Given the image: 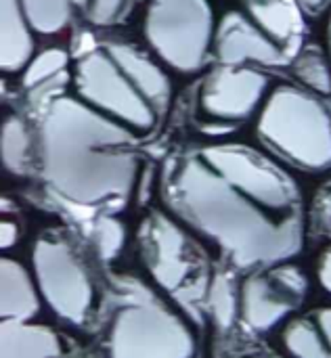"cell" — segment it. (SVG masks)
Masks as SVG:
<instances>
[{
  "label": "cell",
  "instance_id": "1",
  "mask_svg": "<svg viewBox=\"0 0 331 358\" xmlns=\"http://www.w3.org/2000/svg\"><path fill=\"white\" fill-rule=\"evenodd\" d=\"M160 195L166 210L237 273L294 260L304 248L298 182L250 145L208 143L170 155Z\"/></svg>",
  "mask_w": 331,
  "mask_h": 358
},
{
  "label": "cell",
  "instance_id": "2",
  "mask_svg": "<svg viewBox=\"0 0 331 358\" xmlns=\"http://www.w3.org/2000/svg\"><path fill=\"white\" fill-rule=\"evenodd\" d=\"M38 136V172L46 189L80 208L126 203L143 170L139 136L124 124L61 94L44 107Z\"/></svg>",
  "mask_w": 331,
  "mask_h": 358
},
{
  "label": "cell",
  "instance_id": "3",
  "mask_svg": "<svg viewBox=\"0 0 331 358\" xmlns=\"http://www.w3.org/2000/svg\"><path fill=\"white\" fill-rule=\"evenodd\" d=\"M71 84L78 99L130 128L139 138L168 115L172 82L164 67L134 44L107 40L78 55Z\"/></svg>",
  "mask_w": 331,
  "mask_h": 358
},
{
  "label": "cell",
  "instance_id": "4",
  "mask_svg": "<svg viewBox=\"0 0 331 358\" xmlns=\"http://www.w3.org/2000/svg\"><path fill=\"white\" fill-rule=\"evenodd\" d=\"M260 143L286 164L321 174L331 170V113L311 90L281 84L258 111Z\"/></svg>",
  "mask_w": 331,
  "mask_h": 358
},
{
  "label": "cell",
  "instance_id": "5",
  "mask_svg": "<svg viewBox=\"0 0 331 358\" xmlns=\"http://www.w3.org/2000/svg\"><path fill=\"white\" fill-rule=\"evenodd\" d=\"M122 296L107 323V357L197 358L195 331L181 313L136 281H124Z\"/></svg>",
  "mask_w": 331,
  "mask_h": 358
},
{
  "label": "cell",
  "instance_id": "6",
  "mask_svg": "<svg viewBox=\"0 0 331 358\" xmlns=\"http://www.w3.org/2000/svg\"><path fill=\"white\" fill-rule=\"evenodd\" d=\"M141 258L155 283L183 308L204 310L212 279L210 260L199 239L170 212L153 210L139 229Z\"/></svg>",
  "mask_w": 331,
  "mask_h": 358
},
{
  "label": "cell",
  "instance_id": "7",
  "mask_svg": "<svg viewBox=\"0 0 331 358\" xmlns=\"http://www.w3.org/2000/svg\"><path fill=\"white\" fill-rule=\"evenodd\" d=\"M216 23L210 0H149L143 36L166 67L178 73H197L214 55Z\"/></svg>",
  "mask_w": 331,
  "mask_h": 358
},
{
  "label": "cell",
  "instance_id": "8",
  "mask_svg": "<svg viewBox=\"0 0 331 358\" xmlns=\"http://www.w3.org/2000/svg\"><path fill=\"white\" fill-rule=\"evenodd\" d=\"M31 275L42 302L67 325L84 327L94 313V283L76 252L61 233H44L31 245Z\"/></svg>",
  "mask_w": 331,
  "mask_h": 358
},
{
  "label": "cell",
  "instance_id": "9",
  "mask_svg": "<svg viewBox=\"0 0 331 358\" xmlns=\"http://www.w3.org/2000/svg\"><path fill=\"white\" fill-rule=\"evenodd\" d=\"M309 294L304 271L292 260L246 273L239 285V323L254 334L286 325Z\"/></svg>",
  "mask_w": 331,
  "mask_h": 358
},
{
  "label": "cell",
  "instance_id": "10",
  "mask_svg": "<svg viewBox=\"0 0 331 358\" xmlns=\"http://www.w3.org/2000/svg\"><path fill=\"white\" fill-rule=\"evenodd\" d=\"M271 92V80L252 65L214 67L202 82L197 107L204 120L220 126H233L254 117Z\"/></svg>",
  "mask_w": 331,
  "mask_h": 358
},
{
  "label": "cell",
  "instance_id": "11",
  "mask_svg": "<svg viewBox=\"0 0 331 358\" xmlns=\"http://www.w3.org/2000/svg\"><path fill=\"white\" fill-rule=\"evenodd\" d=\"M212 52L223 65L275 67L288 61L286 48L241 10H227L218 19Z\"/></svg>",
  "mask_w": 331,
  "mask_h": 358
},
{
  "label": "cell",
  "instance_id": "12",
  "mask_svg": "<svg viewBox=\"0 0 331 358\" xmlns=\"http://www.w3.org/2000/svg\"><path fill=\"white\" fill-rule=\"evenodd\" d=\"M42 298L31 275L15 258L0 260V315L2 321H34L40 315Z\"/></svg>",
  "mask_w": 331,
  "mask_h": 358
},
{
  "label": "cell",
  "instance_id": "13",
  "mask_svg": "<svg viewBox=\"0 0 331 358\" xmlns=\"http://www.w3.org/2000/svg\"><path fill=\"white\" fill-rule=\"evenodd\" d=\"M34 34L21 0H0V67L4 73H21L31 61Z\"/></svg>",
  "mask_w": 331,
  "mask_h": 358
},
{
  "label": "cell",
  "instance_id": "14",
  "mask_svg": "<svg viewBox=\"0 0 331 358\" xmlns=\"http://www.w3.org/2000/svg\"><path fill=\"white\" fill-rule=\"evenodd\" d=\"M0 358H63V340L34 321H2Z\"/></svg>",
  "mask_w": 331,
  "mask_h": 358
},
{
  "label": "cell",
  "instance_id": "15",
  "mask_svg": "<svg viewBox=\"0 0 331 358\" xmlns=\"http://www.w3.org/2000/svg\"><path fill=\"white\" fill-rule=\"evenodd\" d=\"M0 159L4 172L29 176L38 168V136L21 115H6L0 126Z\"/></svg>",
  "mask_w": 331,
  "mask_h": 358
},
{
  "label": "cell",
  "instance_id": "16",
  "mask_svg": "<svg viewBox=\"0 0 331 358\" xmlns=\"http://www.w3.org/2000/svg\"><path fill=\"white\" fill-rule=\"evenodd\" d=\"M233 268L223 266L212 273L208 292H206V302H204V313L210 317L212 325L220 334H229L237 323H239V285L235 279Z\"/></svg>",
  "mask_w": 331,
  "mask_h": 358
},
{
  "label": "cell",
  "instance_id": "17",
  "mask_svg": "<svg viewBox=\"0 0 331 358\" xmlns=\"http://www.w3.org/2000/svg\"><path fill=\"white\" fill-rule=\"evenodd\" d=\"M248 15L283 48L298 36L300 19L290 0H244Z\"/></svg>",
  "mask_w": 331,
  "mask_h": 358
},
{
  "label": "cell",
  "instance_id": "18",
  "mask_svg": "<svg viewBox=\"0 0 331 358\" xmlns=\"http://www.w3.org/2000/svg\"><path fill=\"white\" fill-rule=\"evenodd\" d=\"M281 344L290 358H331L330 344L313 317H292L281 329Z\"/></svg>",
  "mask_w": 331,
  "mask_h": 358
},
{
  "label": "cell",
  "instance_id": "19",
  "mask_svg": "<svg viewBox=\"0 0 331 358\" xmlns=\"http://www.w3.org/2000/svg\"><path fill=\"white\" fill-rule=\"evenodd\" d=\"M80 0H21L27 21L36 34H61L73 19Z\"/></svg>",
  "mask_w": 331,
  "mask_h": 358
},
{
  "label": "cell",
  "instance_id": "20",
  "mask_svg": "<svg viewBox=\"0 0 331 358\" xmlns=\"http://www.w3.org/2000/svg\"><path fill=\"white\" fill-rule=\"evenodd\" d=\"M292 69H294V76L307 86V90L321 94V96H330L331 61L319 46H315V44L304 46L296 55Z\"/></svg>",
  "mask_w": 331,
  "mask_h": 358
},
{
  "label": "cell",
  "instance_id": "21",
  "mask_svg": "<svg viewBox=\"0 0 331 358\" xmlns=\"http://www.w3.org/2000/svg\"><path fill=\"white\" fill-rule=\"evenodd\" d=\"M69 61H71L69 52L59 46H50V48H44L42 52H36L31 57V61L25 65V69L21 71V86L25 90H31V88L65 73Z\"/></svg>",
  "mask_w": 331,
  "mask_h": 358
},
{
  "label": "cell",
  "instance_id": "22",
  "mask_svg": "<svg viewBox=\"0 0 331 358\" xmlns=\"http://www.w3.org/2000/svg\"><path fill=\"white\" fill-rule=\"evenodd\" d=\"M90 239H92L97 256L105 262H113L115 258H120V254L126 248L128 229L120 218H115L111 214H101L92 222Z\"/></svg>",
  "mask_w": 331,
  "mask_h": 358
},
{
  "label": "cell",
  "instance_id": "23",
  "mask_svg": "<svg viewBox=\"0 0 331 358\" xmlns=\"http://www.w3.org/2000/svg\"><path fill=\"white\" fill-rule=\"evenodd\" d=\"M126 2L128 0H90L88 2V10H86V17L97 27L113 25L120 19V15L124 13Z\"/></svg>",
  "mask_w": 331,
  "mask_h": 358
},
{
  "label": "cell",
  "instance_id": "24",
  "mask_svg": "<svg viewBox=\"0 0 331 358\" xmlns=\"http://www.w3.org/2000/svg\"><path fill=\"white\" fill-rule=\"evenodd\" d=\"M21 239V227L13 218H2L0 222V248L2 250H13Z\"/></svg>",
  "mask_w": 331,
  "mask_h": 358
},
{
  "label": "cell",
  "instance_id": "25",
  "mask_svg": "<svg viewBox=\"0 0 331 358\" xmlns=\"http://www.w3.org/2000/svg\"><path fill=\"white\" fill-rule=\"evenodd\" d=\"M317 279H319V285L331 296V245L325 248L323 254L319 256V262H317Z\"/></svg>",
  "mask_w": 331,
  "mask_h": 358
},
{
  "label": "cell",
  "instance_id": "26",
  "mask_svg": "<svg viewBox=\"0 0 331 358\" xmlns=\"http://www.w3.org/2000/svg\"><path fill=\"white\" fill-rule=\"evenodd\" d=\"M313 319H315V323L319 325V329H321L325 342L330 344L331 348V306L330 308H319V310H315Z\"/></svg>",
  "mask_w": 331,
  "mask_h": 358
},
{
  "label": "cell",
  "instance_id": "27",
  "mask_svg": "<svg viewBox=\"0 0 331 358\" xmlns=\"http://www.w3.org/2000/svg\"><path fill=\"white\" fill-rule=\"evenodd\" d=\"M296 2H298V6H302L307 13L317 15V13H321V10L330 4L331 0H296Z\"/></svg>",
  "mask_w": 331,
  "mask_h": 358
},
{
  "label": "cell",
  "instance_id": "28",
  "mask_svg": "<svg viewBox=\"0 0 331 358\" xmlns=\"http://www.w3.org/2000/svg\"><path fill=\"white\" fill-rule=\"evenodd\" d=\"M271 358H290L288 355H271Z\"/></svg>",
  "mask_w": 331,
  "mask_h": 358
},
{
  "label": "cell",
  "instance_id": "29",
  "mask_svg": "<svg viewBox=\"0 0 331 358\" xmlns=\"http://www.w3.org/2000/svg\"><path fill=\"white\" fill-rule=\"evenodd\" d=\"M239 358H252V357H239Z\"/></svg>",
  "mask_w": 331,
  "mask_h": 358
},
{
  "label": "cell",
  "instance_id": "30",
  "mask_svg": "<svg viewBox=\"0 0 331 358\" xmlns=\"http://www.w3.org/2000/svg\"><path fill=\"white\" fill-rule=\"evenodd\" d=\"M330 25H331V19H330Z\"/></svg>",
  "mask_w": 331,
  "mask_h": 358
}]
</instances>
